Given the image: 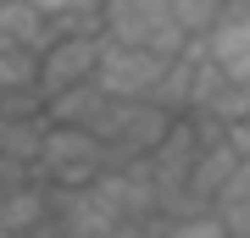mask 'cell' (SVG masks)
<instances>
[{
	"instance_id": "cell-1",
	"label": "cell",
	"mask_w": 250,
	"mask_h": 238,
	"mask_svg": "<svg viewBox=\"0 0 250 238\" xmlns=\"http://www.w3.org/2000/svg\"><path fill=\"white\" fill-rule=\"evenodd\" d=\"M106 166H111V155H106V144H100L89 128H67V122L45 128L39 172H45L56 188H89V183H100Z\"/></svg>"
},
{
	"instance_id": "cell-2",
	"label": "cell",
	"mask_w": 250,
	"mask_h": 238,
	"mask_svg": "<svg viewBox=\"0 0 250 238\" xmlns=\"http://www.w3.org/2000/svg\"><path fill=\"white\" fill-rule=\"evenodd\" d=\"M100 61H106V34H62L39 55V89L45 94L83 89V83L100 78Z\"/></svg>"
},
{
	"instance_id": "cell-3",
	"label": "cell",
	"mask_w": 250,
	"mask_h": 238,
	"mask_svg": "<svg viewBox=\"0 0 250 238\" xmlns=\"http://www.w3.org/2000/svg\"><path fill=\"white\" fill-rule=\"evenodd\" d=\"M167 55L156 50H139V44H117L106 39V61H100V89H106L111 100H156L161 78H167Z\"/></svg>"
},
{
	"instance_id": "cell-4",
	"label": "cell",
	"mask_w": 250,
	"mask_h": 238,
	"mask_svg": "<svg viewBox=\"0 0 250 238\" xmlns=\"http://www.w3.org/2000/svg\"><path fill=\"white\" fill-rule=\"evenodd\" d=\"M206 61L228 83H250V0H228L206 39Z\"/></svg>"
},
{
	"instance_id": "cell-5",
	"label": "cell",
	"mask_w": 250,
	"mask_h": 238,
	"mask_svg": "<svg viewBox=\"0 0 250 238\" xmlns=\"http://www.w3.org/2000/svg\"><path fill=\"white\" fill-rule=\"evenodd\" d=\"M56 227L67 238H117L123 227V211L100 194V188H62V216H56Z\"/></svg>"
},
{
	"instance_id": "cell-6",
	"label": "cell",
	"mask_w": 250,
	"mask_h": 238,
	"mask_svg": "<svg viewBox=\"0 0 250 238\" xmlns=\"http://www.w3.org/2000/svg\"><path fill=\"white\" fill-rule=\"evenodd\" d=\"M0 39H6V44H17V50L45 55L62 34H56V22L34 6V0H0Z\"/></svg>"
},
{
	"instance_id": "cell-7",
	"label": "cell",
	"mask_w": 250,
	"mask_h": 238,
	"mask_svg": "<svg viewBox=\"0 0 250 238\" xmlns=\"http://www.w3.org/2000/svg\"><path fill=\"white\" fill-rule=\"evenodd\" d=\"M45 216H50V194L39 183H11L6 188V200H0V233L34 238L39 227H45Z\"/></svg>"
},
{
	"instance_id": "cell-8",
	"label": "cell",
	"mask_w": 250,
	"mask_h": 238,
	"mask_svg": "<svg viewBox=\"0 0 250 238\" xmlns=\"http://www.w3.org/2000/svg\"><path fill=\"white\" fill-rule=\"evenodd\" d=\"M106 89L100 83H83V89H67V94H50V122H67V128H95V116L106 111Z\"/></svg>"
},
{
	"instance_id": "cell-9",
	"label": "cell",
	"mask_w": 250,
	"mask_h": 238,
	"mask_svg": "<svg viewBox=\"0 0 250 238\" xmlns=\"http://www.w3.org/2000/svg\"><path fill=\"white\" fill-rule=\"evenodd\" d=\"M223 6H228V0H172V22H178L189 39H211Z\"/></svg>"
},
{
	"instance_id": "cell-10",
	"label": "cell",
	"mask_w": 250,
	"mask_h": 238,
	"mask_svg": "<svg viewBox=\"0 0 250 238\" xmlns=\"http://www.w3.org/2000/svg\"><path fill=\"white\" fill-rule=\"evenodd\" d=\"M161 238H233V233L217 211H189V216L161 221Z\"/></svg>"
},
{
	"instance_id": "cell-11",
	"label": "cell",
	"mask_w": 250,
	"mask_h": 238,
	"mask_svg": "<svg viewBox=\"0 0 250 238\" xmlns=\"http://www.w3.org/2000/svg\"><path fill=\"white\" fill-rule=\"evenodd\" d=\"M0 200H6V188H0Z\"/></svg>"
}]
</instances>
